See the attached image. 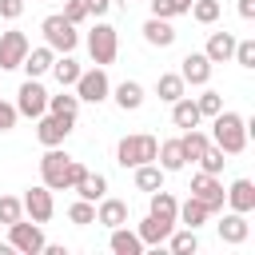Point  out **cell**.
I'll return each instance as SVG.
<instances>
[{
  "label": "cell",
  "instance_id": "7a4b0ae2",
  "mask_svg": "<svg viewBox=\"0 0 255 255\" xmlns=\"http://www.w3.org/2000/svg\"><path fill=\"white\" fill-rule=\"evenodd\" d=\"M211 143L223 147V155H239L247 147V120L239 112H215L211 116Z\"/></svg>",
  "mask_w": 255,
  "mask_h": 255
},
{
  "label": "cell",
  "instance_id": "ffe728a7",
  "mask_svg": "<svg viewBox=\"0 0 255 255\" xmlns=\"http://www.w3.org/2000/svg\"><path fill=\"white\" fill-rule=\"evenodd\" d=\"M147 195H151V207H147V215H155V219H163V223H175L179 199H175L171 191H163V187H155V191H147Z\"/></svg>",
  "mask_w": 255,
  "mask_h": 255
},
{
  "label": "cell",
  "instance_id": "4fadbf2b",
  "mask_svg": "<svg viewBox=\"0 0 255 255\" xmlns=\"http://www.w3.org/2000/svg\"><path fill=\"white\" fill-rule=\"evenodd\" d=\"M179 64H183V68H179L183 84H195V88H203V84L211 80V60H207L203 52H187Z\"/></svg>",
  "mask_w": 255,
  "mask_h": 255
},
{
  "label": "cell",
  "instance_id": "52a82bcc",
  "mask_svg": "<svg viewBox=\"0 0 255 255\" xmlns=\"http://www.w3.org/2000/svg\"><path fill=\"white\" fill-rule=\"evenodd\" d=\"M72 88H76L80 104H104V100H108V92H112L108 72H104L100 64H96V68H88V72H80V80H76Z\"/></svg>",
  "mask_w": 255,
  "mask_h": 255
},
{
  "label": "cell",
  "instance_id": "5b68a950",
  "mask_svg": "<svg viewBox=\"0 0 255 255\" xmlns=\"http://www.w3.org/2000/svg\"><path fill=\"white\" fill-rule=\"evenodd\" d=\"M40 32H44V44H48L52 52H60V56H64V52H72V48L80 44V32H76V24H68L60 12H56V16H48V20L40 24Z\"/></svg>",
  "mask_w": 255,
  "mask_h": 255
},
{
  "label": "cell",
  "instance_id": "60d3db41",
  "mask_svg": "<svg viewBox=\"0 0 255 255\" xmlns=\"http://www.w3.org/2000/svg\"><path fill=\"white\" fill-rule=\"evenodd\" d=\"M68 24H84L88 20V8H84V0H64V12H60Z\"/></svg>",
  "mask_w": 255,
  "mask_h": 255
},
{
  "label": "cell",
  "instance_id": "4dcf8cb0",
  "mask_svg": "<svg viewBox=\"0 0 255 255\" xmlns=\"http://www.w3.org/2000/svg\"><path fill=\"white\" fill-rule=\"evenodd\" d=\"M207 143H211V139H207L199 128H187V131L179 135V147H183V159H187V163H195V159L203 155V147H207Z\"/></svg>",
  "mask_w": 255,
  "mask_h": 255
},
{
  "label": "cell",
  "instance_id": "83f0119b",
  "mask_svg": "<svg viewBox=\"0 0 255 255\" xmlns=\"http://www.w3.org/2000/svg\"><path fill=\"white\" fill-rule=\"evenodd\" d=\"M80 72H84V68L72 60V52H64L60 60H52V76H56V84H60V88H72V84L80 80Z\"/></svg>",
  "mask_w": 255,
  "mask_h": 255
},
{
  "label": "cell",
  "instance_id": "ac0fdd59",
  "mask_svg": "<svg viewBox=\"0 0 255 255\" xmlns=\"http://www.w3.org/2000/svg\"><path fill=\"white\" fill-rule=\"evenodd\" d=\"M80 199H88V203H100L104 195H108V179L100 175V171H84L80 179H76V187H72Z\"/></svg>",
  "mask_w": 255,
  "mask_h": 255
},
{
  "label": "cell",
  "instance_id": "cb8c5ba5",
  "mask_svg": "<svg viewBox=\"0 0 255 255\" xmlns=\"http://www.w3.org/2000/svg\"><path fill=\"white\" fill-rule=\"evenodd\" d=\"M171 227H175V223H163V219L147 215V219H143V223L135 227V235L143 239V247H159V243H163V239L171 235Z\"/></svg>",
  "mask_w": 255,
  "mask_h": 255
},
{
  "label": "cell",
  "instance_id": "5bb4252c",
  "mask_svg": "<svg viewBox=\"0 0 255 255\" xmlns=\"http://www.w3.org/2000/svg\"><path fill=\"white\" fill-rule=\"evenodd\" d=\"M215 227H219V239L231 243V247H235V243H247V235H251V223H247L243 211H227Z\"/></svg>",
  "mask_w": 255,
  "mask_h": 255
},
{
  "label": "cell",
  "instance_id": "d6986e66",
  "mask_svg": "<svg viewBox=\"0 0 255 255\" xmlns=\"http://www.w3.org/2000/svg\"><path fill=\"white\" fill-rule=\"evenodd\" d=\"M52 60H56V52L48 48V44H40V48H28V56H24V72L32 76V80H40L44 72H52Z\"/></svg>",
  "mask_w": 255,
  "mask_h": 255
},
{
  "label": "cell",
  "instance_id": "9a60e30c",
  "mask_svg": "<svg viewBox=\"0 0 255 255\" xmlns=\"http://www.w3.org/2000/svg\"><path fill=\"white\" fill-rule=\"evenodd\" d=\"M223 203H231V211H255V183L251 179H235L227 191H223Z\"/></svg>",
  "mask_w": 255,
  "mask_h": 255
},
{
  "label": "cell",
  "instance_id": "8d00e7d4",
  "mask_svg": "<svg viewBox=\"0 0 255 255\" xmlns=\"http://www.w3.org/2000/svg\"><path fill=\"white\" fill-rule=\"evenodd\" d=\"M191 16L199 24H215L219 20V0H191Z\"/></svg>",
  "mask_w": 255,
  "mask_h": 255
},
{
  "label": "cell",
  "instance_id": "e0dca14e",
  "mask_svg": "<svg viewBox=\"0 0 255 255\" xmlns=\"http://www.w3.org/2000/svg\"><path fill=\"white\" fill-rule=\"evenodd\" d=\"M143 40H147L151 48H171V44H175V28H171V20L147 16V24H143Z\"/></svg>",
  "mask_w": 255,
  "mask_h": 255
},
{
  "label": "cell",
  "instance_id": "603a6c76",
  "mask_svg": "<svg viewBox=\"0 0 255 255\" xmlns=\"http://www.w3.org/2000/svg\"><path fill=\"white\" fill-rule=\"evenodd\" d=\"M199 120H203V116H199V108H195L191 96H179V100L171 104V124H175V128L187 131V128H199Z\"/></svg>",
  "mask_w": 255,
  "mask_h": 255
},
{
  "label": "cell",
  "instance_id": "74e56055",
  "mask_svg": "<svg viewBox=\"0 0 255 255\" xmlns=\"http://www.w3.org/2000/svg\"><path fill=\"white\" fill-rule=\"evenodd\" d=\"M195 108H199V116H215V112H223V96L207 88L203 96H195Z\"/></svg>",
  "mask_w": 255,
  "mask_h": 255
},
{
  "label": "cell",
  "instance_id": "44dd1931",
  "mask_svg": "<svg viewBox=\"0 0 255 255\" xmlns=\"http://www.w3.org/2000/svg\"><path fill=\"white\" fill-rule=\"evenodd\" d=\"M207 219H211V211H207V203L195 199V195H187V199L179 203V211H175V223H183V227H199V223H207Z\"/></svg>",
  "mask_w": 255,
  "mask_h": 255
},
{
  "label": "cell",
  "instance_id": "f546056e",
  "mask_svg": "<svg viewBox=\"0 0 255 255\" xmlns=\"http://www.w3.org/2000/svg\"><path fill=\"white\" fill-rule=\"evenodd\" d=\"M163 243H167L175 255H195V251H199V235H195V227H183V231L171 227V235H167Z\"/></svg>",
  "mask_w": 255,
  "mask_h": 255
},
{
  "label": "cell",
  "instance_id": "f35d334b",
  "mask_svg": "<svg viewBox=\"0 0 255 255\" xmlns=\"http://www.w3.org/2000/svg\"><path fill=\"white\" fill-rule=\"evenodd\" d=\"M24 215V203L16 195H0V223H16Z\"/></svg>",
  "mask_w": 255,
  "mask_h": 255
},
{
  "label": "cell",
  "instance_id": "d590c367",
  "mask_svg": "<svg viewBox=\"0 0 255 255\" xmlns=\"http://www.w3.org/2000/svg\"><path fill=\"white\" fill-rule=\"evenodd\" d=\"M68 219H72L76 227H88V223H96V203H88V199H76V203L68 207Z\"/></svg>",
  "mask_w": 255,
  "mask_h": 255
},
{
  "label": "cell",
  "instance_id": "ba28073f",
  "mask_svg": "<svg viewBox=\"0 0 255 255\" xmlns=\"http://www.w3.org/2000/svg\"><path fill=\"white\" fill-rule=\"evenodd\" d=\"M8 243H12V251H24V255H40L48 239H44L40 223H24V219H16V223H8Z\"/></svg>",
  "mask_w": 255,
  "mask_h": 255
},
{
  "label": "cell",
  "instance_id": "ee69618b",
  "mask_svg": "<svg viewBox=\"0 0 255 255\" xmlns=\"http://www.w3.org/2000/svg\"><path fill=\"white\" fill-rule=\"evenodd\" d=\"M84 8H88V16H104L112 8V0H84Z\"/></svg>",
  "mask_w": 255,
  "mask_h": 255
},
{
  "label": "cell",
  "instance_id": "f1b7e54d",
  "mask_svg": "<svg viewBox=\"0 0 255 255\" xmlns=\"http://www.w3.org/2000/svg\"><path fill=\"white\" fill-rule=\"evenodd\" d=\"M183 88H187V84H183L179 72H163V76L155 80V96H159L163 104H175V100L183 96Z\"/></svg>",
  "mask_w": 255,
  "mask_h": 255
},
{
  "label": "cell",
  "instance_id": "2e32d148",
  "mask_svg": "<svg viewBox=\"0 0 255 255\" xmlns=\"http://www.w3.org/2000/svg\"><path fill=\"white\" fill-rule=\"evenodd\" d=\"M96 223H104L108 231H112V227H124V223H128V203H124V199L104 195V199H100V207H96Z\"/></svg>",
  "mask_w": 255,
  "mask_h": 255
},
{
  "label": "cell",
  "instance_id": "e575fe53",
  "mask_svg": "<svg viewBox=\"0 0 255 255\" xmlns=\"http://www.w3.org/2000/svg\"><path fill=\"white\" fill-rule=\"evenodd\" d=\"M195 163H199V171H207V175H219L227 159H223V147H215V143H207V147H203V155H199Z\"/></svg>",
  "mask_w": 255,
  "mask_h": 255
},
{
  "label": "cell",
  "instance_id": "ab89813d",
  "mask_svg": "<svg viewBox=\"0 0 255 255\" xmlns=\"http://www.w3.org/2000/svg\"><path fill=\"white\" fill-rule=\"evenodd\" d=\"M235 64L239 68H255V40H235Z\"/></svg>",
  "mask_w": 255,
  "mask_h": 255
},
{
  "label": "cell",
  "instance_id": "d6a6232c",
  "mask_svg": "<svg viewBox=\"0 0 255 255\" xmlns=\"http://www.w3.org/2000/svg\"><path fill=\"white\" fill-rule=\"evenodd\" d=\"M48 112H56V116H76V112H80V96L68 92V88H60V96H48Z\"/></svg>",
  "mask_w": 255,
  "mask_h": 255
},
{
  "label": "cell",
  "instance_id": "d4e9b609",
  "mask_svg": "<svg viewBox=\"0 0 255 255\" xmlns=\"http://www.w3.org/2000/svg\"><path fill=\"white\" fill-rule=\"evenodd\" d=\"M108 247H112L116 255H139V251H143V239H139L135 231H128V223H124V227H112Z\"/></svg>",
  "mask_w": 255,
  "mask_h": 255
},
{
  "label": "cell",
  "instance_id": "7bdbcfd3",
  "mask_svg": "<svg viewBox=\"0 0 255 255\" xmlns=\"http://www.w3.org/2000/svg\"><path fill=\"white\" fill-rule=\"evenodd\" d=\"M20 12H24V0H0V16L4 20H20Z\"/></svg>",
  "mask_w": 255,
  "mask_h": 255
},
{
  "label": "cell",
  "instance_id": "277c9868",
  "mask_svg": "<svg viewBox=\"0 0 255 255\" xmlns=\"http://www.w3.org/2000/svg\"><path fill=\"white\" fill-rule=\"evenodd\" d=\"M88 52H92V64H100V68L116 64V56H120V32L100 20V24L88 32Z\"/></svg>",
  "mask_w": 255,
  "mask_h": 255
},
{
  "label": "cell",
  "instance_id": "7c38bea8",
  "mask_svg": "<svg viewBox=\"0 0 255 255\" xmlns=\"http://www.w3.org/2000/svg\"><path fill=\"white\" fill-rule=\"evenodd\" d=\"M20 203H24V211L32 215V223H48L52 211H56V203H52V187H44V183H40V187H28Z\"/></svg>",
  "mask_w": 255,
  "mask_h": 255
},
{
  "label": "cell",
  "instance_id": "7402d4cb",
  "mask_svg": "<svg viewBox=\"0 0 255 255\" xmlns=\"http://www.w3.org/2000/svg\"><path fill=\"white\" fill-rule=\"evenodd\" d=\"M231 52H235V36H231V32H211V36H207V48H203V56H207L211 64H223V60H231Z\"/></svg>",
  "mask_w": 255,
  "mask_h": 255
},
{
  "label": "cell",
  "instance_id": "4316f807",
  "mask_svg": "<svg viewBox=\"0 0 255 255\" xmlns=\"http://www.w3.org/2000/svg\"><path fill=\"white\" fill-rule=\"evenodd\" d=\"M155 163H159L163 171H183V167H187V159H183L179 139H163V143H159V151H155Z\"/></svg>",
  "mask_w": 255,
  "mask_h": 255
},
{
  "label": "cell",
  "instance_id": "6da1fadb",
  "mask_svg": "<svg viewBox=\"0 0 255 255\" xmlns=\"http://www.w3.org/2000/svg\"><path fill=\"white\" fill-rule=\"evenodd\" d=\"M84 171H88V167H84L80 159H72L68 151H60V147H48L44 159H40V179H44V187H52V191H72Z\"/></svg>",
  "mask_w": 255,
  "mask_h": 255
},
{
  "label": "cell",
  "instance_id": "f6af8a7d",
  "mask_svg": "<svg viewBox=\"0 0 255 255\" xmlns=\"http://www.w3.org/2000/svg\"><path fill=\"white\" fill-rule=\"evenodd\" d=\"M239 16L243 20H255V0H239Z\"/></svg>",
  "mask_w": 255,
  "mask_h": 255
},
{
  "label": "cell",
  "instance_id": "b9f144b4",
  "mask_svg": "<svg viewBox=\"0 0 255 255\" xmlns=\"http://www.w3.org/2000/svg\"><path fill=\"white\" fill-rule=\"evenodd\" d=\"M16 120H20V112H16V104H8V100H0V131H12V128H16Z\"/></svg>",
  "mask_w": 255,
  "mask_h": 255
},
{
  "label": "cell",
  "instance_id": "484cf974",
  "mask_svg": "<svg viewBox=\"0 0 255 255\" xmlns=\"http://www.w3.org/2000/svg\"><path fill=\"white\" fill-rule=\"evenodd\" d=\"M108 96H112V100H116V104H120L124 112H135V108L143 104V88H139L135 80H124V84H116V88H112Z\"/></svg>",
  "mask_w": 255,
  "mask_h": 255
},
{
  "label": "cell",
  "instance_id": "3957f363",
  "mask_svg": "<svg viewBox=\"0 0 255 255\" xmlns=\"http://www.w3.org/2000/svg\"><path fill=\"white\" fill-rule=\"evenodd\" d=\"M155 151H159L155 135H124L116 143V163L120 167H139V163H151Z\"/></svg>",
  "mask_w": 255,
  "mask_h": 255
},
{
  "label": "cell",
  "instance_id": "8fae6325",
  "mask_svg": "<svg viewBox=\"0 0 255 255\" xmlns=\"http://www.w3.org/2000/svg\"><path fill=\"white\" fill-rule=\"evenodd\" d=\"M191 195H195V199H203L211 215H215V211H223V183H219V175H207V171L191 175Z\"/></svg>",
  "mask_w": 255,
  "mask_h": 255
},
{
  "label": "cell",
  "instance_id": "30bf717a",
  "mask_svg": "<svg viewBox=\"0 0 255 255\" xmlns=\"http://www.w3.org/2000/svg\"><path fill=\"white\" fill-rule=\"evenodd\" d=\"M16 112L20 116H28V120H36V116H44L48 112V92H44V84L40 80H24L20 84V96H16Z\"/></svg>",
  "mask_w": 255,
  "mask_h": 255
},
{
  "label": "cell",
  "instance_id": "9c48e42d",
  "mask_svg": "<svg viewBox=\"0 0 255 255\" xmlns=\"http://www.w3.org/2000/svg\"><path fill=\"white\" fill-rule=\"evenodd\" d=\"M28 36L20 32V28H8V32H0V72H12V68H20L24 64V56H28Z\"/></svg>",
  "mask_w": 255,
  "mask_h": 255
},
{
  "label": "cell",
  "instance_id": "8992f818",
  "mask_svg": "<svg viewBox=\"0 0 255 255\" xmlns=\"http://www.w3.org/2000/svg\"><path fill=\"white\" fill-rule=\"evenodd\" d=\"M72 124H76V116L44 112V116H36V139H40L44 147H60V143L72 135Z\"/></svg>",
  "mask_w": 255,
  "mask_h": 255
},
{
  "label": "cell",
  "instance_id": "836d02e7",
  "mask_svg": "<svg viewBox=\"0 0 255 255\" xmlns=\"http://www.w3.org/2000/svg\"><path fill=\"white\" fill-rule=\"evenodd\" d=\"M151 4V16L159 20H171V16H187L191 12V0H147Z\"/></svg>",
  "mask_w": 255,
  "mask_h": 255
},
{
  "label": "cell",
  "instance_id": "1f68e13d",
  "mask_svg": "<svg viewBox=\"0 0 255 255\" xmlns=\"http://www.w3.org/2000/svg\"><path fill=\"white\" fill-rule=\"evenodd\" d=\"M163 175H167V171H163L155 159H151V163H139V167H135V187H139V191H155V187H163Z\"/></svg>",
  "mask_w": 255,
  "mask_h": 255
}]
</instances>
